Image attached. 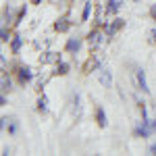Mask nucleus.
I'll list each match as a JSON object with an SVG mask.
<instances>
[{
    "mask_svg": "<svg viewBox=\"0 0 156 156\" xmlns=\"http://www.w3.org/2000/svg\"><path fill=\"white\" fill-rule=\"evenodd\" d=\"M102 25H104V31H106V37L110 40V37H115V36H117V31H121V29L125 27V21L117 17V19H112V21H104Z\"/></svg>",
    "mask_w": 156,
    "mask_h": 156,
    "instance_id": "f257e3e1",
    "label": "nucleus"
},
{
    "mask_svg": "<svg viewBox=\"0 0 156 156\" xmlns=\"http://www.w3.org/2000/svg\"><path fill=\"white\" fill-rule=\"evenodd\" d=\"M104 36H106V31H100L98 27H94L90 34H87V44H90V50H96L102 42H104Z\"/></svg>",
    "mask_w": 156,
    "mask_h": 156,
    "instance_id": "f03ea898",
    "label": "nucleus"
},
{
    "mask_svg": "<svg viewBox=\"0 0 156 156\" xmlns=\"http://www.w3.org/2000/svg\"><path fill=\"white\" fill-rule=\"evenodd\" d=\"M17 79H19V83L25 85V83H29L31 79H34V73H31V69L29 67H17Z\"/></svg>",
    "mask_w": 156,
    "mask_h": 156,
    "instance_id": "7ed1b4c3",
    "label": "nucleus"
},
{
    "mask_svg": "<svg viewBox=\"0 0 156 156\" xmlns=\"http://www.w3.org/2000/svg\"><path fill=\"white\" fill-rule=\"evenodd\" d=\"M69 29H71V21H69L67 15H62V17H58V19L54 21V31L65 34V31H69Z\"/></svg>",
    "mask_w": 156,
    "mask_h": 156,
    "instance_id": "20e7f679",
    "label": "nucleus"
},
{
    "mask_svg": "<svg viewBox=\"0 0 156 156\" xmlns=\"http://www.w3.org/2000/svg\"><path fill=\"white\" fill-rule=\"evenodd\" d=\"M100 83L104 85V87H110L112 85V73L106 67H100Z\"/></svg>",
    "mask_w": 156,
    "mask_h": 156,
    "instance_id": "39448f33",
    "label": "nucleus"
},
{
    "mask_svg": "<svg viewBox=\"0 0 156 156\" xmlns=\"http://www.w3.org/2000/svg\"><path fill=\"white\" fill-rule=\"evenodd\" d=\"M135 77H137V85H140V90H142L144 94H148V92H150V87H148V81H146L144 69H137V71H135Z\"/></svg>",
    "mask_w": 156,
    "mask_h": 156,
    "instance_id": "423d86ee",
    "label": "nucleus"
},
{
    "mask_svg": "<svg viewBox=\"0 0 156 156\" xmlns=\"http://www.w3.org/2000/svg\"><path fill=\"white\" fill-rule=\"evenodd\" d=\"M79 50H81V37H69V42H67V52L77 54Z\"/></svg>",
    "mask_w": 156,
    "mask_h": 156,
    "instance_id": "0eeeda50",
    "label": "nucleus"
},
{
    "mask_svg": "<svg viewBox=\"0 0 156 156\" xmlns=\"http://www.w3.org/2000/svg\"><path fill=\"white\" fill-rule=\"evenodd\" d=\"M121 9V2L119 0H108L106 6H104V12H106V17H112V15H117Z\"/></svg>",
    "mask_w": 156,
    "mask_h": 156,
    "instance_id": "6e6552de",
    "label": "nucleus"
},
{
    "mask_svg": "<svg viewBox=\"0 0 156 156\" xmlns=\"http://www.w3.org/2000/svg\"><path fill=\"white\" fill-rule=\"evenodd\" d=\"M102 65H100V60L96 58V56H90V58L85 60V65H83V73H92V71H96V69H100Z\"/></svg>",
    "mask_w": 156,
    "mask_h": 156,
    "instance_id": "1a4fd4ad",
    "label": "nucleus"
},
{
    "mask_svg": "<svg viewBox=\"0 0 156 156\" xmlns=\"http://www.w3.org/2000/svg\"><path fill=\"white\" fill-rule=\"evenodd\" d=\"M42 65H50V62H60V54L56 52H44V56H40Z\"/></svg>",
    "mask_w": 156,
    "mask_h": 156,
    "instance_id": "9d476101",
    "label": "nucleus"
},
{
    "mask_svg": "<svg viewBox=\"0 0 156 156\" xmlns=\"http://www.w3.org/2000/svg\"><path fill=\"white\" fill-rule=\"evenodd\" d=\"M0 81H2V92H11L12 90V81H11V77H9V71L6 69H2Z\"/></svg>",
    "mask_w": 156,
    "mask_h": 156,
    "instance_id": "9b49d317",
    "label": "nucleus"
},
{
    "mask_svg": "<svg viewBox=\"0 0 156 156\" xmlns=\"http://www.w3.org/2000/svg\"><path fill=\"white\" fill-rule=\"evenodd\" d=\"M150 131H152L150 123H144V121H142V125H140V127H135V135H137V137H148Z\"/></svg>",
    "mask_w": 156,
    "mask_h": 156,
    "instance_id": "f8f14e48",
    "label": "nucleus"
},
{
    "mask_svg": "<svg viewBox=\"0 0 156 156\" xmlns=\"http://www.w3.org/2000/svg\"><path fill=\"white\" fill-rule=\"evenodd\" d=\"M2 21H4V25H6V23H12V25H15L17 17L12 15V9H11V6H4V12H2Z\"/></svg>",
    "mask_w": 156,
    "mask_h": 156,
    "instance_id": "ddd939ff",
    "label": "nucleus"
},
{
    "mask_svg": "<svg viewBox=\"0 0 156 156\" xmlns=\"http://www.w3.org/2000/svg\"><path fill=\"white\" fill-rule=\"evenodd\" d=\"M21 46H23V40H21V36H12V40H11V50H12V54H19V52H21Z\"/></svg>",
    "mask_w": 156,
    "mask_h": 156,
    "instance_id": "4468645a",
    "label": "nucleus"
},
{
    "mask_svg": "<svg viewBox=\"0 0 156 156\" xmlns=\"http://www.w3.org/2000/svg\"><path fill=\"white\" fill-rule=\"evenodd\" d=\"M96 121H98V125H100V127H106V112H104V108L102 106H98L96 108Z\"/></svg>",
    "mask_w": 156,
    "mask_h": 156,
    "instance_id": "2eb2a0df",
    "label": "nucleus"
},
{
    "mask_svg": "<svg viewBox=\"0 0 156 156\" xmlns=\"http://www.w3.org/2000/svg\"><path fill=\"white\" fill-rule=\"evenodd\" d=\"M69 69H71V67H69V62H62V60H60V62H56L54 75H67V73H69Z\"/></svg>",
    "mask_w": 156,
    "mask_h": 156,
    "instance_id": "dca6fc26",
    "label": "nucleus"
},
{
    "mask_svg": "<svg viewBox=\"0 0 156 156\" xmlns=\"http://www.w3.org/2000/svg\"><path fill=\"white\" fill-rule=\"evenodd\" d=\"M37 110L40 112H48V98L44 94H40V98H37Z\"/></svg>",
    "mask_w": 156,
    "mask_h": 156,
    "instance_id": "f3484780",
    "label": "nucleus"
},
{
    "mask_svg": "<svg viewBox=\"0 0 156 156\" xmlns=\"http://www.w3.org/2000/svg\"><path fill=\"white\" fill-rule=\"evenodd\" d=\"M0 40L6 44V42H11L12 40V36H11V29L6 27V25H2V29H0Z\"/></svg>",
    "mask_w": 156,
    "mask_h": 156,
    "instance_id": "a211bd4d",
    "label": "nucleus"
},
{
    "mask_svg": "<svg viewBox=\"0 0 156 156\" xmlns=\"http://www.w3.org/2000/svg\"><path fill=\"white\" fill-rule=\"evenodd\" d=\"M90 12H92V0H87L83 4V12H81V21H87L90 19Z\"/></svg>",
    "mask_w": 156,
    "mask_h": 156,
    "instance_id": "6ab92c4d",
    "label": "nucleus"
},
{
    "mask_svg": "<svg viewBox=\"0 0 156 156\" xmlns=\"http://www.w3.org/2000/svg\"><path fill=\"white\" fill-rule=\"evenodd\" d=\"M25 15H27V9H25V6H21V9L17 11V21H15V25H19V23H21Z\"/></svg>",
    "mask_w": 156,
    "mask_h": 156,
    "instance_id": "aec40b11",
    "label": "nucleus"
},
{
    "mask_svg": "<svg viewBox=\"0 0 156 156\" xmlns=\"http://www.w3.org/2000/svg\"><path fill=\"white\" fill-rule=\"evenodd\" d=\"M17 129H19V123L15 119H9V133H17Z\"/></svg>",
    "mask_w": 156,
    "mask_h": 156,
    "instance_id": "412c9836",
    "label": "nucleus"
},
{
    "mask_svg": "<svg viewBox=\"0 0 156 156\" xmlns=\"http://www.w3.org/2000/svg\"><path fill=\"white\" fill-rule=\"evenodd\" d=\"M0 104H2V106L6 104V96H4V92H2V96H0Z\"/></svg>",
    "mask_w": 156,
    "mask_h": 156,
    "instance_id": "4be33fe9",
    "label": "nucleus"
},
{
    "mask_svg": "<svg viewBox=\"0 0 156 156\" xmlns=\"http://www.w3.org/2000/svg\"><path fill=\"white\" fill-rule=\"evenodd\" d=\"M148 150H150V154H156V144H152L150 148H148Z\"/></svg>",
    "mask_w": 156,
    "mask_h": 156,
    "instance_id": "5701e85b",
    "label": "nucleus"
},
{
    "mask_svg": "<svg viewBox=\"0 0 156 156\" xmlns=\"http://www.w3.org/2000/svg\"><path fill=\"white\" fill-rule=\"evenodd\" d=\"M150 15H152V19H156V6H152V9H150Z\"/></svg>",
    "mask_w": 156,
    "mask_h": 156,
    "instance_id": "b1692460",
    "label": "nucleus"
},
{
    "mask_svg": "<svg viewBox=\"0 0 156 156\" xmlns=\"http://www.w3.org/2000/svg\"><path fill=\"white\" fill-rule=\"evenodd\" d=\"M152 131H156V119H154V123H152Z\"/></svg>",
    "mask_w": 156,
    "mask_h": 156,
    "instance_id": "393cba45",
    "label": "nucleus"
},
{
    "mask_svg": "<svg viewBox=\"0 0 156 156\" xmlns=\"http://www.w3.org/2000/svg\"><path fill=\"white\" fill-rule=\"evenodd\" d=\"M150 36L154 37V42H156V31H150Z\"/></svg>",
    "mask_w": 156,
    "mask_h": 156,
    "instance_id": "a878e982",
    "label": "nucleus"
},
{
    "mask_svg": "<svg viewBox=\"0 0 156 156\" xmlns=\"http://www.w3.org/2000/svg\"><path fill=\"white\" fill-rule=\"evenodd\" d=\"M31 2H34V4H42V0H31Z\"/></svg>",
    "mask_w": 156,
    "mask_h": 156,
    "instance_id": "bb28decb",
    "label": "nucleus"
},
{
    "mask_svg": "<svg viewBox=\"0 0 156 156\" xmlns=\"http://www.w3.org/2000/svg\"><path fill=\"white\" fill-rule=\"evenodd\" d=\"M135 2H137V0H135Z\"/></svg>",
    "mask_w": 156,
    "mask_h": 156,
    "instance_id": "cd10ccee",
    "label": "nucleus"
}]
</instances>
